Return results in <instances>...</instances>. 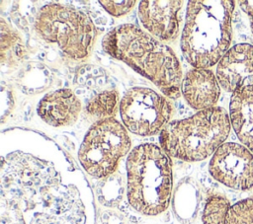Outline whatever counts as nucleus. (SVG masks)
I'll list each match as a JSON object with an SVG mask.
<instances>
[{
	"label": "nucleus",
	"mask_w": 253,
	"mask_h": 224,
	"mask_svg": "<svg viewBox=\"0 0 253 224\" xmlns=\"http://www.w3.org/2000/svg\"><path fill=\"white\" fill-rule=\"evenodd\" d=\"M126 168L129 205L144 216L166 211L173 189L170 156L158 145L140 144L128 153Z\"/></svg>",
	"instance_id": "nucleus-4"
},
{
	"label": "nucleus",
	"mask_w": 253,
	"mask_h": 224,
	"mask_svg": "<svg viewBox=\"0 0 253 224\" xmlns=\"http://www.w3.org/2000/svg\"><path fill=\"white\" fill-rule=\"evenodd\" d=\"M0 169V224H95L92 189L76 163L33 130L8 132Z\"/></svg>",
	"instance_id": "nucleus-1"
},
{
	"label": "nucleus",
	"mask_w": 253,
	"mask_h": 224,
	"mask_svg": "<svg viewBox=\"0 0 253 224\" xmlns=\"http://www.w3.org/2000/svg\"><path fill=\"white\" fill-rule=\"evenodd\" d=\"M223 224H253V197L241 199L230 205Z\"/></svg>",
	"instance_id": "nucleus-17"
},
{
	"label": "nucleus",
	"mask_w": 253,
	"mask_h": 224,
	"mask_svg": "<svg viewBox=\"0 0 253 224\" xmlns=\"http://www.w3.org/2000/svg\"><path fill=\"white\" fill-rule=\"evenodd\" d=\"M172 113L173 106L166 96L144 87L128 89L120 104L124 126L140 136L160 133L169 123Z\"/></svg>",
	"instance_id": "nucleus-8"
},
{
	"label": "nucleus",
	"mask_w": 253,
	"mask_h": 224,
	"mask_svg": "<svg viewBox=\"0 0 253 224\" xmlns=\"http://www.w3.org/2000/svg\"><path fill=\"white\" fill-rule=\"evenodd\" d=\"M127 129L116 118L96 121L78 150V161L93 178L106 179L116 173L119 163L130 151Z\"/></svg>",
	"instance_id": "nucleus-7"
},
{
	"label": "nucleus",
	"mask_w": 253,
	"mask_h": 224,
	"mask_svg": "<svg viewBox=\"0 0 253 224\" xmlns=\"http://www.w3.org/2000/svg\"><path fill=\"white\" fill-rule=\"evenodd\" d=\"M102 7L114 17H122L128 14L135 6L136 1H100Z\"/></svg>",
	"instance_id": "nucleus-18"
},
{
	"label": "nucleus",
	"mask_w": 253,
	"mask_h": 224,
	"mask_svg": "<svg viewBox=\"0 0 253 224\" xmlns=\"http://www.w3.org/2000/svg\"><path fill=\"white\" fill-rule=\"evenodd\" d=\"M18 41H20V37L11 27L2 19L1 20V54L5 53V50L10 49L15 46Z\"/></svg>",
	"instance_id": "nucleus-19"
},
{
	"label": "nucleus",
	"mask_w": 253,
	"mask_h": 224,
	"mask_svg": "<svg viewBox=\"0 0 253 224\" xmlns=\"http://www.w3.org/2000/svg\"><path fill=\"white\" fill-rule=\"evenodd\" d=\"M81 102L70 89H58L47 93L40 101L37 112L40 117L53 127L74 124L81 112Z\"/></svg>",
	"instance_id": "nucleus-13"
},
{
	"label": "nucleus",
	"mask_w": 253,
	"mask_h": 224,
	"mask_svg": "<svg viewBox=\"0 0 253 224\" xmlns=\"http://www.w3.org/2000/svg\"><path fill=\"white\" fill-rule=\"evenodd\" d=\"M230 129L229 113L214 107L169 122L160 132V147L170 157L179 160L203 161L225 143Z\"/></svg>",
	"instance_id": "nucleus-5"
},
{
	"label": "nucleus",
	"mask_w": 253,
	"mask_h": 224,
	"mask_svg": "<svg viewBox=\"0 0 253 224\" xmlns=\"http://www.w3.org/2000/svg\"><path fill=\"white\" fill-rule=\"evenodd\" d=\"M120 95L116 90H105L93 96L85 106V112L98 120L115 118L120 109Z\"/></svg>",
	"instance_id": "nucleus-15"
},
{
	"label": "nucleus",
	"mask_w": 253,
	"mask_h": 224,
	"mask_svg": "<svg viewBox=\"0 0 253 224\" xmlns=\"http://www.w3.org/2000/svg\"><path fill=\"white\" fill-rule=\"evenodd\" d=\"M102 47L150 80L164 96H181L182 69L174 51L132 24L112 29L102 39Z\"/></svg>",
	"instance_id": "nucleus-2"
},
{
	"label": "nucleus",
	"mask_w": 253,
	"mask_h": 224,
	"mask_svg": "<svg viewBox=\"0 0 253 224\" xmlns=\"http://www.w3.org/2000/svg\"><path fill=\"white\" fill-rule=\"evenodd\" d=\"M235 1H189L181 37V49L194 68L217 64L231 47Z\"/></svg>",
	"instance_id": "nucleus-3"
},
{
	"label": "nucleus",
	"mask_w": 253,
	"mask_h": 224,
	"mask_svg": "<svg viewBox=\"0 0 253 224\" xmlns=\"http://www.w3.org/2000/svg\"><path fill=\"white\" fill-rule=\"evenodd\" d=\"M181 94L191 108L200 112L216 107L220 86L210 68H193L183 76Z\"/></svg>",
	"instance_id": "nucleus-12"
},
{
	"label": "nucleus",
	"mask_w": 253,
	"mask_h": 224,
	"mask_svg": "<svg viewBox=\"0 0 253 224\" xmlns=\"http://www.w3.org/2000/svg\"><path fill=\"white\" fill-rule=\"evenodd\" d=\"M229 200L219 193L208 196L203 215V224H223L226 212L230 206Z\"/></svg>",
	"instance_id": "nucleus-16"
},
{
	"label": "nucleus",
	"mask_w": 253,
	"mask_h": 224,
	"mask_svg": "<svg viewBox=\"0 0 253 224\" xmlns=\"http://www.w3.org/2000/svg\"><path fill=\"white\" fill-rule=\"evenodd\" d=\"M35 29L44 40L55 43L75 60L90 55L97 36L96 28L87 14L59 3H49L39 10Z\"/></svg>",
	"instance_id": "nucleus-6"
},
{
	"label": "nucleus",
	"mask_w": 253,
	"mask_h": 224,
	"mask_svg": "<svg viewBox=\"0 0 253 224\" xmlns=\"http://www.w3.org/2000/svg\"><path fill=\"white\" fill-rule=\"evenodd\" d=\"M183 4V1H141L138 18L153 37L159 41H172L179 35Z\"/></svg>",
	"instance_id": "nucleus-10"
},
{
	"label": "nucleus",
	"mask_w": 253,
	"mask_h": 224,
	"mask_svg": "<svg viewBox=\"0 0 253 224\" xmlns=\"http://www.w3.org/2000/svg\"><path fill=\"white\" fill-rule=\"evenodd\" d=\"M209 172L227 187L250 189L253 187V153L242 144L225 142L211 156Z\"/></svg>",
	"instance_id": "nucleus-9"
},
{
	"label": "nucleus",
	"mask_w": 253,
	"mask_h": 224,
	"mask_svg": "<svg viewBox=\"0 0 253 224\" xmlns=\"http://www.w3.org/2000/svg\"><path fill=\"white\" fill-rule=\"evenodd\" d=\"M215 75L220 88L228 93L253 86V45L238 43L231 46L216 64Z\"/></svg>",
	"instance_id": "nucleus-11"
},
{
	"label": "nucleus",
	"mask_w": 253,
	"mask_h": 224,
	"mask_svg": "<svg viewBox=\"0 0 253 224\" xmlns=\"http://www.w3.org/2000/svg\"><path fill=\"white\" fill-rule=\"evenodd\" d=\"M229 117L241 144L253 153V86L237 89L231 94Z\"/></svg>",
	"instance_id": "nucleus-14"
},
{
	"label": "nucleus",
	"mask_w": 253,
	"mask_h": 224,
	"mask_svg": "<svg viewBox=\"0 0 253 224\" xmlns=\"http://www.w3.org/2000/svg\"><path fill=\"white\" fill-rule=\"evenodd\" d=\"M240 9L247 15L250 21V28L253 34V1L252 0H245V1H238Z\"/></svg>",
	"instance_id": "nucleus-20"
}]
</instances>
